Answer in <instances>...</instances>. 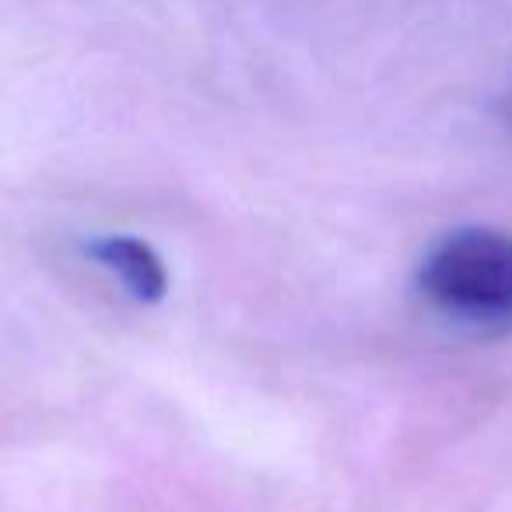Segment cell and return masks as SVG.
<instances>
[{"mask_svg":"<svg viewBox=\"0 0 512 512\" xmlns=\"http://www.w3.org/2000/svg\"><path fill=\"white\" fill-rule=\"evenodd\" d=\"M92 256L141 302H158L169 288L162 256L134 235H106V239L92 242Z\"/></svg>","mask_w":512,"mask_h":512,"instance_id":"cell-2","label":"cell"},{"mask_svg":"<svg viewBox=\"0 0 512 512\" xmlns=\"http://www.w3.org/2000/svg\"><path fill=\"white\" fill-rule=\"evenodd\" d=\"M421 295L439 313L481 330L512 327V235L498 228L449 232L425 256Z\"/></svg>","mask_w":512,"mask_h":512,"instance_id":"cell-1","label":"cell"}]
</instances>
